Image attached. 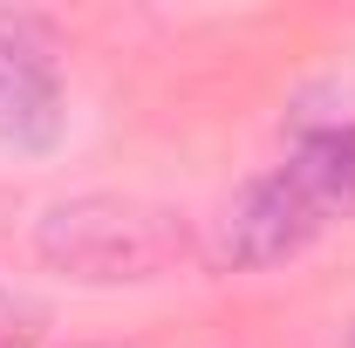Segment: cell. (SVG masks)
Wrapping results in <instances>:
<instances>
[{
	"label": "cell",
	"mask_w": 355,
	"mask_h": 348,
	"mask_svg": "<svg viewBox=\"0 0 355 348\" xmlns=\"http://www.w3.org/2000/svg\"><path fill=\"white\" fill-rule=\"evenodd\" d=\"M355 212V123L308 130L280 171L253 177L232 212L219 218V260L225 266H280Z\"/></svg>",
	"instance_id": "6da1fadb"
},
{
	"label": "cell",
	"mask_w": 355,
	"mask_h": 348,
	"mask_svg": "<svg viewBox=\"0 0 355 348\" xmlns=\"http://www.w3.org/2000/svg\"><path fill=\"white\" fill-rule=\"evenodd\" d=\"M62 137V76L28 21H0V143L48 150Z\"/></svg>",
	"instance_id": "3957f363"
},
{
	"label": "cell",
	"mask_w": 355,
	"mask_h": 348,
	"mask_svg": "<svg viewBox=\"0 0 355 348\" xmlns=\"http://www.w3.org/2000/svg\"><path fill=\"white\" fill-rule=\"evenodd\" d=\"M48 266L76 273V280H150L184 253V225L157 205H137V198H76V205H55L35 232Z\"/></svg>",
	"instance_id": "7a4b0ae2"
}]
</instances>
